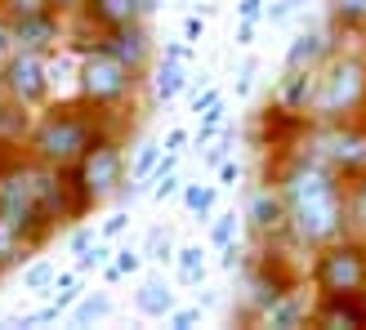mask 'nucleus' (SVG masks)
Returning a JSON list of instances; mask_svg holds the SVG:
<instances>
[{
  "mask_svg": "<svg viewBox=\"0 0 366 330\" xmlns=\"http://www.w3.org/2000/svg\"><path fill=\"white\" fill-rule=\"evenodd\" d=\"M161 148H166V152H188L192 148V130H188V125H170L166 139H161Z\"/></svg>",
  "mask_w": 366,
  "mask_h": 330,
  "instance_id": "obj_46",
  "label": "nucleus"
},
{
  "mask_svg": "<svg viewBox=\"0 0 366 330\" xmlns=\"http://www.w3.org/2000/svg\"><path fill=\"white\" fill-rule=\"evenodd\" d=\"M112 259H117V268L125 272V277H139V272L148 268V259H143V246H134V241H121Z\"/></svg>",
  "mask_w": 366,
  "mask_h": 330,
  "instance_id": "obj_35",
  "label": "nucleus"
},
{
  "mask_svg": "<svg viewBox=\"0 0 366 330\" xmlns=\"http://www.w3.org/2000/svg\"><path fill=\"white\" fill-rule=\"evenodd\" d=\"M179 192H183V174H179V170H157V174H152V192H148L152 201H161V206H166V201L179 196Z\"/></svg>",
  "mask_w": 366,
  "mask_h": 330,
  "instance_id": "obj_33",
  "label": "nucleus"
},
{
  "mask_svg": "<svg viewBox=\"0 0 366 330\" xmlns=\"http://www.w3.org/2000/svg\"><path fill=\"white\" fill-rule=\"evenodd\" d=\"M259 326H264V330H300V326H313V290L290 286L286 295L264 313Z\"/></svg>",
  "mask_w": 366,
  "mask_h": 330,
  "instance_id": "obj_17",
  "label": "nucleus"
},
{
  "mask_svg": "<svg viewBox=\"0 0 366 330\" xmlns=\"http://www.w3.org/2000/svg\"><path fill=\"white\" fill-rule=\"evenodd\" d=\"M290 286H300V277L286 268V254H277V246H268L259 259H246V268H242V321L259 326L264 313Z\"/></svg>",
  "mask_w": 366,
  "mask_h": 330,
  "instance_id": "obj_9",
  "label": "nucleus"
},
{
  "mask_svg": "<svg viewBox=\"0 0 366 330\" xmlns=\"http://www.w3.org/2000/svg\"><path fill=\"white\" fill-rule=\"evenodd\" d=\"M103 134H125V125L117 116L99 112L94 103L76 99H59V103H45L36 107V125L27 134V156L31 161H45V165H76Z\"/></svg>",
  "mask_w": 366,
  "mask_h": 330,
  "instance_id": "obj_2",
  "label": "nucleus"
},
{
  "mask_svg": "<svg viewBox=\"0 0 366 330\" xmlns=\"http://www.w3.org/2000/svg\"><path fill=\"white\" fill-rule=\"evenodd\" d=\"M188 85H192V63L166 59V54H161V63H152V94H157V103H174Z\"/></svg>",
  "mask_w": 366,
  "mask_h": 330,
  "instance_id": "obj_21",
  "label": "nucleus"
},
{
  "mask_svg": "<svg viewBox=\"0 0 366 330\" xmlns=\"http://www.w3.org/2000/svg\"><path fill=\"white\" fill-rule=\"evenodd\" d=\"M344 210H349V232L366 236V174L344 183Z\"/></svg>",
  "mask_w": 366,
  "mask_h": 330,
  "instance_id": "obj_30",
  "label": "nucleus"
},
{
  "mask_svg": "<svg viewBox=\"0 0 366 330\" xmlns=\"http://www.w3.org/2000/svg\"><path fill=\"white\" fill-rule=\"evenodd\" d=\"M112 254H117V241H107V236H99V241L89 246L85 254H76V268H81V272H99L107 259H112Z\"/></svg>",
  "mask_w": 366,
  "mask_h": 330,
  "instance_id": "obj_31",
  "label": "nucleus"
},
{
  "mask_svg": "<svg viewBox=\"0 0 366 330\" xmlns=\"http://www.w3.org/2000/svg\"><path fill=\"white\" fill-rule=\"evenodd\" d=\"M254 71H259V59H254V54H250V59H242V67H237V99H246L250 94V89H254Z\"/></svg>",
  "mask_w": 366,
  "mask_h": 330,
  "instance_id": "obj_45",
  "label": "nucleus"
},
{
  "mask_svg": "<svg viewBox=\"0 0 366 330\" xmlns=\"http://www.w3.org/2000/svg\"><path fill=\"white\" fill-rule=\"evenodd\" d=\"M272 183L286 196L290 214V246L295 250H322L335 236L349 232V210H344V179L322 165L313 152H304L300 143H286V152L272 165Z\"/></svg>",
  "mask_w": 366,
  "mask_h": 330,
  "instance_id": "obj_1",
  "label": "nucleus"
},
{
  "mask_svg": "<svg viewBox=\"0 0 366 330\" xmlns=\"http://www.w3.org/2000/svg\"><path fill=\"white\" fill-rule=\"evenodd\" d=\"M254 36H259V23H250V18H237V27H232L237 49H250V45H254Z\"/></svg>",
  "mask_w": 366,
  "mask_h": 330,
  "instance_id": "obj_49",
  "label": "nucleus"
},
{
  "mask_svg": "<svg viewBox=\"0 0 366 330\" xmlns=\"http://www.w3.org/2000/svg\"><path fill=\"white\" fill-rule=\"evenodd\" d=\"M36 125V107L18 103L9 94H0V143H5L9 152H23L27 148V134Z\"/></svg>",
  "mask_w": 366,
  "mask_h": 330,
  "instance_id": "obj_20",
  "label": "nucleus"
},
{
  "mask_svg": "<svg viewBox=\"0 0 366 330\" xmlns=\"http://www.w3.org/2000/svg\"><path fill=\"white\" fill-rule=\"evenodd\" d=\"M295 143L304 152H313L322 165H331L344 183L366 174V121L362 116L357 121H326V125L308 121Z\"/></svg>",
  "mask_w": 366,
  "mask_h": 330,
  "instance_id": "obj_7",
  "label": "nucleus"
},
{
  "mask_svg": "<svg viewBox=\"0 0 366 330\" xmlns=\"http://www.w3.org/2000/svg\"><path fill=\"white\" fill-rule=\"evenodd\" d=\"M362 299H366V290H362Z\"/></svg>",
  "mask_w": 366,
  "mask_h": 330,
  "instance_id": "obj_58",
  "label": "nucleus"
},
{
  "mask_svg": "<svg viewBox=\"0 0 366 330\" xmlns=\"http://www.w3.org/2000/svg\"><path fill=\"white\" fill-rule=\"evenodd\" d=\"M362 121H366V112H362Z\"/></svg>",
  "mask_w": 366,
  "mask_h": 330,
  "instance_id": "obj_59",
  "label": "nucleus"
},
{
  "mask_svg": "<svg viewBox=\"0 0 366 330\" xmlns=\"http://www.w3.org/2000/svg\"><path fill=\"white\" fill-rule=\"evenodd\" d=\"M219 103H224V89H219V85H201L197 94H192V112H197V121L206 116L210 107H219Z\"/></svg>",
  "mask_w": 366,
  "mask_h": 330,
  "instance_id": "obj_44",
  "label": "nucleus"
},
{
  "mask_svg": "<svg viewBox=\"0 0 366 330\" xmlns=\"http://www.w3.org/2000/svg\"><path fill=\"white\" fill-rule=\"evenodd\" d=\"M125 232H130V210H125V206L107 210V214L99 219V236H107V241H121Z\"/></svg>",
  "mask_w": 366,
  "mask_h": 330,
  "instance_id": "obj_36",
  "label": "nucleus"
},
{
  "mask_svg": "<svg viewBox=\"0 0 366 330\" xmlns=\"http://www.w3.org/2000/svg\"><path fill=\"white\" fill-rule=\"evenodd\" d=\"M139 246H143V259H148L152 268H170V264H174V254H179V241H174V232H170L166 224L148 228Z\"/></svg>",
  "mask_w": 366,
  "mask_h": 330,
  "instance_id": "obj_25",
  "label": "nucleus"
},
{
  "mask_svg": "<svg viewBox=\"0 0 366 330\" xmlns=\"http://www.w3.org/2000/svg\"><path fill=\"white\" fill-rule=\"evenodd\" d=\"M161 54H166V59H179V63H192L197 59V45L179 36V41H166V49H161Z\"/></svg>",
  "mask_w": 366,
  "mask_h": 330,
  "instance_id": "obj_50",
  "label": "nucleus"
},
{
  "mask_svg": "<svg viewBox=\"0 0 366 330\" xmlns=\"http://www.w3.org/2000/svg\"><path fill=\"white\" fill-rule=\"evenodd\" d=\"M366 112V54L335 49L331 59L317 67V89L308 103V121H357Z\"/></svg>",
  "mask_w": 366,
  "mask_h": 330,
  "instance_id": "obj_3",
  "label": "nucleus"
},
{
  "mask_svg": "<svg viewBox=\"0 0 366 330\" xmlns=\"http://www.w3.org/2000/svg\"><path fill=\"white\" fill-rule=\"evenodd\" d=\"M54 277H59V264L45 259V254H31V259L23 264V290L27 295H49Z\"/></svg>",
  "mask_w": 366,
  "mask_h": 330,
  "instance_id": "obj_29",
  "label": "nucleus"
},
{
  "mask_svg": "<svg viewBox=\"0 0 366 330\" xmlns=\"http://www.w3.org/2000/svg\"><path fill=\"white\" fill-rule=\"evenodd\" d=\"M246 228L259 236L264 246H290V214H286V196L277 183H264L254 188L246 201Z\"/></svg>",
  "mask_w": 366,
  "mask_h": 330,
  "instance_id": "obj_11",
  "label": "nucleus"
},
{
  "mask_svg": "<svg viewBox=\"0 0 366 330\" xmlns=\"http://www.w3.org/2000/svg\"><path fill=\"white\" fill-rule=\"evenodd\" d=\"M228 156H232V125H228V130H224V134H219V139L210 143L206 152H201V161H206L210 170H219V165H224Z\"/></svg>",
  "mask_w": 366,
  "mask_h": 330,
  "instance_id": "obj_38",
  "label": "nucleus"
},
{
  "mask_svg": "<svg viewBox=\"0 0 366 330\" xmlns=\"http://www.w3.org/2000/svg\"><path fill=\"white\" fill-rule=\"evenodd\" d=\"M246 259H250V254L242 250V236H237L232 246H224V250H219V268H224V272H232V277L246 268Z\"/></svg>",
  "mask_w": 366,
  "mask_h": 330,
  "instance_id": "obj_43",
  "label": "nucleus"
},
{
  "mask_svg": "<svg viewBox=\"0 0 366 330\" xmlns=\"http://www.w3.org/2000/svg\"><path fill=\"white\" fill-rule=\"evenodd\" d=\"M313 89H317V71H290V67H282V81H277V89H272V103H277L282 112L308 121Z\"/></svg>",
  "mask_w": 366,
  "mask_h": 330,
  "instance_id": "obj_18",
  "label": "nucleus"
},
{
  "mask_svg": "<svg viewBox=\"0 0 366 330\" xmlns=\"http://www.w3.org/2000/svg\"><path fill=\"white\" fill-rule=\"evenodd\" d=\"M0 94H9L27 107H45L54 99V67L49 54L36 49H14L5 63H0Z\"/></svg>",
  "mask_w": 366,
  "mask_h": 330,
  "instance_id": "obj_10",
  "label": "nucleus"
},
{
  "mask_svg": "<svg viewBox=\"0 0 366 330\" xmlns=\"http://www.w3.org/2000/svg\"><path fill=\"white\" fill-rule=\"evenodd\" d=\"M9 27H14V49H36V54H49V59L71 41V23L59 9L23 18V23H9Z\"/></svg>",
  "mask_w": 366,
  "mask_h": 330,
  "instance_id": "obj_13",
  "label": "nucleus"
},
{
  "mask_svg": "<svg viewBox=\"0 0 366 330\" xmlns=\"http://www.w3.org/2000/svg\"><path fill=\"white\" fill-rule=\"evenodd\" d=\"M0 224H9L36 254L54 241V232H59L45 219L41 201H36V161L27 152H14L5 161V170H0Z\"/></svg>",
  "mask_w": 366,
  "mask_h": 330,
  "instance_id": "obj_4",
  "label": "nucleus"
},
{
  "mask_svg": "<svg viewBox=\"0 0 366 330\" xmlns=\"http://www.w3.org/2000/svg\"><path fill=\"white\" fill-rule=\"evenodd\" d=\"M99 45H103L107 54H117L125 67H134L139 76H148L152 63H157V36H152V27H148V18H134V23H125V27H117V31H103Z\"/></svg>",
  "mask_w": 366,
  "mask_h": 330,
  "instance_id": "obj_12",
  "label": "nucleus"
},
{
  "mask_svg": "<svg viewBox=\"0 0 366 330\" xmlns=\"http://www.w3.org/2000/svg\"><path fill=\"white\" fill-rule=\"evenodd\" d=\"M161 156H166V148H161L157 139L134 143V148H130V179H134V183H152V174H157Z\"/></svg>",
  "mask_w": 366,
  "mask_h": 330,
  "instance_id": "obj_28",
  "label": "nucleus"
},
{
  "mask_svg": "<svg viewBox=\"0 0 366 330\" xmlns=\"http://www.w3.org/2000/svg\"><path fill=\"white\" fill-rule=\"evenodd\" d=\"M201 188H206V183H188V179H183V192H179V201H183V210H192V206H197V196H201Z\"/></svg>",
  "mask_w": 366,
  "mask_h": 330,
  "instance_id": "obj_54",
  "label": "nucleus"
},
{
  "mask_svg": "<svg viewBox=\"0 0 366 330\" xmlns=\"http://www.w3.org/2000/svg\"><path fill=\"white\" fill-rule=\"evenodd\" d=\"M304 281L317 295H362L366 290V236L344 232L331 246L313 250Z\"/></svg>",
  "mask_w": 366,
  "mask_h": 330,
  "instance_id": "obj_6",
  "label": "nucleus"
},
{
  "mask_svg": "<svg viewBox=\"0 0 366 330\" xmlns=\"http://www.w3.org/2000/svg\"><path fill=\"white\" fill-rule=\"evenodd\" d=\"M214 179H219V188H237V183H242V161L228 156V161L214 170Z\"/></svg>",
  "mask_w": 366,
  "mask_h": 330,
  "instance_id": "obj_48",
  "label": "nucleus"
},
{
  "mask_svg": "<svg viewBox=\"0 0 366 330\" xmlns=\"http://www.w3.org/2000/svg\"><path fill=\"white\" fill-rule=\"evenodd\" d=\"M183 41H192V45L206 41V14H201V9L183 18Z\"/></svg>",
  "mask_w": 366,
  "mask_h": 330,
  "instance_id": "obj_47",
  "label": "nucleus"
},
{
  "mask_svg": "<svg viewBox=\"0 0 366 330\" xmlns=\"http://www.w3.org/2000/svg\"><path fill=\"white\" fill-rule=\"evenodd\" d=\"M139 85H143L139 71L125 67L117 54H107L99 41L76 54V94H81L85 103H94L99 112H107V116L121 121L125 112H130Z\"/></svg>",
  "mask_w": 366,
  "mask_h": 330,
  "instance_id": "obj_5",
  "label": "nucleus"
},
{
  "mask_svg": "<svg viewBox=\"0 0 366 330\" xmlns=\"http://www.w3.org/2000/svg\"><path fill=\"white\" fill-rule=\"evenodd\" d=\"M268 0H237V18H250V23H264Z\"/></svg>",
  "mask_w": 366,
  "mask_h": 330,
  "instance_id": "obj_51",
  "label": "nucleus"
},
{
  "mask_svg": "<svg viewBox=\"0 0 366 330\" xmlns=\"http://www.w3.org/2000/svg\"><path fill=\"white\" fill-rule=\"evenodd\" d=\"M112 313H117V304H112V295H107V290H85V295L71 304L67 321H71V326H99V321H107Z\"/></svg>",
  "mask_w": 366,
  "mask_h": 330,
  "instance_id": "obj_24",
  "label": "nucleus"
},
{
  "mask_svg": "<svg viewBox=\"0 0 366 330\" xmlns=\"http://www.w3.org/2000/svg\"><path fill=\"white\" fill-rule=\"evenodd\" d=\"M31 246L23 241V236H18L9 224H0V277H5V272H23V264L31 259Z\"/></svg>",
  "mask_w": 366,
  "mask_h": 330,
  "instance_id": "obj_27",
  "label": "nucleus"
},
{
  "mask_svg": "<svg viewBox=\"0 0 366 330\" xmlns=\"http://www.w3.org/2000/svg\"><path fill=\"white\" fill-rule=\"evenodd\" d=\"M49 321H63V308L59 304H45V308H31V313H23L18 317V326H27V330H36V326H49Z\"/></svg>",
  "mask_w": 366,
  "mask_h": 330,
  "instance_id": "obj_40",
  "label": "nucleus"
},
{
  "mask_svg": "<svg viewBox=\"0 0 366 330\" xmlns=\"http://www.w3.org/2000/svg\"><path fill=\"white\" fill-rule=\"evenodd\" d=\"M300 14H304V0H268V9H264L268 23H290Z\"/></svg>",
  "mask_w": 366,
  "mask_h": 330,
  "instance_id": "obj_41",
  "label": "nucleus"
},
{
  "mask_svg": "<svg viewBox=\"0 0 366 330\" xmlns=\"http://www.w3.org/2000/svg\"><path fill=\"white\" fill-rule=\"evenodd\" d=\"M76 18H85V27H94L103 36V31H117L125 23H134V18H143V9H139V0H85V9Z\"/></svg>",
  "mask_w": 366,
  "mask_h": 330,
  "instance_id": "obj_19",
  "label": "nucleus"
},
{
  "mask_svg": "<svg viewBox=\"0 0 366 330\" xmlns=\"http://www.w3.org/2000/svg\"><path fill=\"white\" fill-rule=\"evenodd\" d=\"M94 241H99V228H89V224H71L67 228V254H85Z\"/></svg>",
  "mask_w": 366,
  "mask_h": 330,
  "instance_id": "obj_37",
  "label": "nucleus"
},
{
  "mask_svg": "<svg viewBox=\"0 0 366 330\" xmlns=\"http://www.w3.org/2000/svg\"><path fill=\"white\" fill-rule=\"evenodd\" d=\"M179 308V290L174 281H166V272H148L134 290V313L143 321H166L170 313Z\"/></svg>",
  "mask_w": 366,
  "mask_h": 330,
  "instance_id": "obj_16",
  "label": "nucleus"
},
{
  "mask_svg": "<svg viewBox=\"0 0 366 330\" xmlns=\"http://www.w3.org/2000/svg\"><path fill=\"white\" fill-rule=\"evenodd\" d=\"M242 224H246V214H237V210H219L210 224H206V246L219 254L224 246H232L237 236H242Z\"/></svg>",
  "mask_w": 366,
  "mask_h": 330,
  "instance_id": "obj_26",
  "label": "nucleus"
},
{
  "mask_svg": "<svg viewBox=\"0 0 366 330\" xmlns=\"http://www.w3.org/2000/svg\"><path fill=\"white\" fill-rule=\"evenodd\" d=\"M326 23L335 36H366V0H326Z\"/></svg>",
  "mask_w": 366,
  "mask_h": 330,
  "instance_id": "obj_23",
  "label": "nucleus"
},
{
  "mask_svg": "<svg viewBox=\"0 0 366 330\" xmlns=\"http://www.w3.org/2000/svg\"><path fill=\"white\" fill-rule=\"evenodd\" d=\"M49 5H54V9H59L63 18H76V14L85 9V0H49Z\"/></svg>",
  "mask_w": 366,
  "mask_h": 330,
  "instance_id": "obj_55",
  "label": "nucleus"
},
{
  "mask_svg": "<svg viewBox=\"0 0 366 330\" xmlns=\"http://www.w3.org/2000/svg\"><path fill=\"white\" fill-rule=\"evenodd\" d=\"M9 54H14V27H9V18L0 14V63H5Z\"/></svg>",
  "mask_w": 366,
  "mask_h": 330,
  "instance_id": "obj_53",
  "label": "nucleus"
},
{
  "mask_svg": "<svg viewBox=\"0 0 366 330\" xmlns=\"http://www.w3.org/2000/svg\"><path fill=\"white\" fill-rule=\"evenodd\" d=\"M206 254H210V246H201V241L179 246L174 264H170V268H174V286H183V290H201V286H206V277H210Z\"/></svg>",
  "mask_w": 366,
  "mask_h": 330,
  "instance_id": "obj_22",
  "label": "nucleus"
},
{
  "mask_svg": "<svg viewBox=\"0 0 366 330\" xmlns=\"http://www.w3.org/2000/svg\"><path fill=\"white\" fill-rule=\"evenodd\" d=\"M81 295H85V281H81V286H67V290H54V304H59V308H63V317H67V313H71V304H76Z\"/></svg>",
  "mask_w": 366,
  "mask_h": 330,
  "instance_id": "obj_52",
  "label": "nucleus"
},
{
  "mask_svg": "<svg viewBox=\"0 0 366 330\" xmlns=\"http://www.w3.org/2000/svg\"><path fill=\"white\" fill-rule=\"evenodd\" d=\"M201 313H206L201 304H179L174 313L166 317V326H170V330H192V326H201Z\"/></svg>",
  "mask_w": 366,
  "mask_h": 330,
  "instance_id": "obj_39",
  "label": "nucleus"
},
{
  "mask_svg": "<svg viewBox=\"0 0 366 330\" xmlns=\"http://www.w3.org/2000/svg\"><path fill=\"white\" fill-rule=\"evenodd\" d=\"M340 49V36L326 27V31H317V27H308V31H300L295 41L286 45V59H282V67H290V71H317L331 54Z\"/></svg>",
  "mask_w": 366,
  "mask_h": 330,
  "instance_id": "obj_15",
  "label": "nucleus"
},
{
  "mask_svg": "<svg viewBox=\"0 0 366 330\" xmlns=\"http://www.w3.org/2000/svg\"><path fill=\"white\" fill-rule=\"evenodd\" d=\"M313 326L317 330H366L362 295H317L313 290Z\"/></svg>",
  "mask_w": 366,
  "mask_h": 330,
  "instance_id": "obj_14",
  "label": "nucleus"
},
{
  "mask_svg": "<svg viewBox=\"0 0 366 330\" xmlns=\"http://www.w3.org/2000/svg\"><path fill=\"white\" fill-rule=\"evenodd\" d=\"M54 5L49 0H0V14L9 18V23H23V18H36V14H49Z\"/></svg>",
  "mask_w": 366,
  "mask_h": 330,
  "instance_id": "obj_32",
  "label": "nucleus"
},
{
  "mask_svg": "<svg viewBox=\"0 0 366 330\" xmlns=\"http://www.w3.org/2000/svg\"><path fill=\"white\" fill-rule=\"evenodd\" d=\"M71 170H76V183L85 188V196L94 201V210L107 206V201H117V192L130 183V148H125V134H103Z\"/></svg>",
  "mask_w": 366,
  "mask_h": 330,
  "instance_id": "obj_8",
  "label": "nucleus"
},
{
  "mask_svg": "<svg viewBox=\"0 0 366 330\" xmlns=\"http://www.w3.org/2000/svg\"><path fill=\"white\" fill-rule=\"evenodd\" d=\"M139 9H143V18H152L161 9V0H139Z\"/></svg>",
  "mask_w": 366,
  "mask_h": 330,
  "instance_id": "obj_56",
  "label": "nucleus"
},
{
  "mask_svg": "<svg viewBox=\"0 0 366 330\" xmlns=\"http://www.w3.org/2000/svg\"><path fill=\"white\" fill-rule=\"evenodd\" d=\"M219 192H224V188H219V183H206V188H201L197 206L188 210V214H192V224H210V219L219 214Z\"/></svg>",
  "mask_w": 366,
  "mask_h": 330,
  "instance_id": "obj_34",
  "label": "nucleus"
},
{
  "mask_svg": "<svg viewBox=\"0 0 366 330\" xmlns=\"http://www.w3.org/2000/svg\"><path fill=\"white\" fill-rule=\"evenodd\" d=\"M224 130H228V121H197V130H192V148H197V152H206Z\"/></svg>",
  "mask_w": 366,
  "mask_h": 330,
  "instance_id": "obj_42",
  "label": "nucleus"
},
{
  "mask_svg": "<svg viewBox=\"0 0 366 330\" xmlns=\"http://www.w3.org/2000/svg\"><path fill=\"white\" fill-rule=\"evenodd\" d=\"M9 156H14V152L5 148V143H0V170H5V161H9Z\"/></svg>",
  "mask_w": 366,
  "mask_h": 330,
  "instance_id": "obj_57",
  "label": "nucleus"
}]
</instances>
